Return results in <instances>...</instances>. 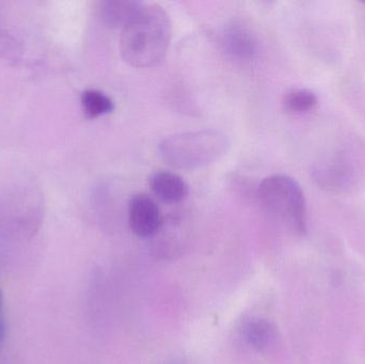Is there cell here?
Returning a JSON list of instances; mask_svg holds the SVG:
<instances>
[{"label": "cell", "mask_w": 365, "mask_h": 364, "mask_svg": "<svg viewBox=\"0 0 365 364\" xmlns=\"http://www.w3.org/2000/svg\"><path fill=\"white\" fill-rule=\"evenodd\" d=\"M229 138L216 130L181 132L158 145L160 157L178 169H197L212 164L229 151Z\"/></svg>", "instance_id": "2"}, {"label": "cell", "mask_w": 365, "mask_h": 364, "mask_svg": "<svg viewBox=\"0 0 365 364\" xmlns=\"http://www.w3.org/2000/svg\"><path fill=\"white\" fill-rule=\"evenodd\" d=\"M143 6L136 0H106L101 4V16L110 27L124 28Z\"/></svg>", "instance_id": "8"}, {"label": "cell", "mask_w": 365, "mask_h": 364, "mask_svg": "<svg viewBox=\"0 0 365 364\" xmlns=\"http://www.w3.org/2000/svg\"><path fill=\"white\" fill-rule=\"evenodd\" d=\"M223 46L234 59L250 61L259 51V42L253 30L242 21H233L223 31Z\"/></svg>", "instance_id": "6"}, {"label": "cell", "mask_w": 365, "mask_h": 364, "mask_svg": "<svg viewBox=\"0 0 365 364\" xmlns=\"http://www.w3.org/2000/svg\"><path fill=\"white\" fill-rule=\"evenodd\" d=\"M257 197L268 213L280 218L298 234L306 232V199L295 180L284 175L266 177L259 184Z\"/></svg>", "instance_id": "3"}, {"label": "cell", "mask_w": 365, "mask_h": 364, "mask_svg": "<svg viewBox=\"0 0 365 364\" xmlns=\"http://www.w3.org/2000/svg\"><path fill=\"white\" fill-rule=\"evenodd\" d=\"M246 339L255 350L266 352L274 346L277 340V331L268 321L255 320L247 325Z\"/></svg>", "instance_id": "9"}, {"label": "cell", "mask_w": 365, "mask_h": 364, "mask_svg": "<svg viewBox=\"0 0 365 364\" xmlns=\"http://www.w3.org/2000/svg\"><path fill=\"white\" fill-rule=\"evenodd\" d=\"M319 103L317 94L309 89H292L282 98V107L291 115H304L310 113Z\"/></svg>", "instance_id": "11"}, {"label": "cell", "mask_w": 365, "mask_h": 364, "mask_svg": "<svg viewBox=\"0 0 365 364\" xmlns=\"http://www.w3.org/2000/svg\"><path fill=\"white\" fill-rule=\"evenodd\" d=\"M173 36L170 15L160 4H143L122 30L120 51L126 63L150 68L162 61Z\"/></svg>", "instance_id": "1"}, {"label": "cell", "mask_w": 365, "mask_h": 364, "mask_svg": "<svg viewBox=\"0 0 365 364\" xmlns=\"http://www.w3.org/2000/svg\"><path fill=\"white\" fill-rule=\"evenodd\" d=\"M2 305H4V295H2L1 290H0V311H1Z\"/></svg>", "instance_id": "13"}, {"label": "cell", "mask_w": 365, "mask_h": 364, "mask_svg": "<svg viewBox=\"0 0 365 364\" xmlns=\"http://www.w3.org/2000/svg\"><path fill=\"white\" fill-rule=\"evenodd\" d=\"M81 103L83 113L88 119L103 117L115 110L113 100L100 90H85L81 93Z\"/></svg>", "instance_id": "10"}, {"label": "cell", "mask_w": 365, "mask_h": 364, "mask_svg": "<svg viewBox=\"0 0 365 364\" xmlns=\"http://www.w3.org/2000/svg\"><path fill=\"white\" fill-rule=\"evenodd\" d=\"M128 222L137 236H151L162 227V212L149 194H134L128 203Z\"/></svg>", "instance_id": "5"}, {"label": "cell", "mask_w": 365, "mask_h": 364, "mask_svg": "<svg viewBox=\"0 0 365 364\" xmlns=\"http://www.w3.org/2000/svg\"><path fill=\"white\" fill-rule=\"evenodd\" d=\"M150 187L160 201L169 204L182 202L189 194L188 185L177 173L156 171L150 177Z\"/></svg>", "instance_id": "7"}, {"label": "cell", "mask_w": 365, "mask_h": 364, "mask_svg": "<svg viewBox=\"0 0 365 364\" xmlns=\"http://www.w3.org/2000/svg\"><path fill=\"white\" fill-rule=\"evenodd\" d=\"M4 338H6V324H4V320L0 318V345L4 341Z\"/></svg>", "instance_id": "12"}, {"label": "cell", "mask_w": 365, "mask_h": 364, "mask_svg": "<svg viewBox=\"0 0 365 364\" xmlns=\"http://www.w3.org/2000/svg\"><path fill=\"white\" fill-rule=\"evenodd\" d=\"M356 153L341 152L317 162L312 175L319 187L334 192H349L361 182V171L357 169Z\"/></svg>", "instance_id": "4"}]
</instances>
